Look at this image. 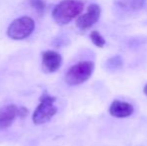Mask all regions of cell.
<instances>
[{"instance_id": "cell-7", "label": "cell", "mask_w": 147, "mask_h": 146, "mask_svg": "<svg viewBox=\"0 0 147 146\" xmlns=\"http://www.w3.org/2000/svg\"><path fill=\"white\" fill-rule=\"evenodd\" d=\"M18 116V108L14 104L3 106L0 108V130L11 126L12 122Z\"/></svg>"}, {"instance_id": "cell-13", "label": "cell", "mask_w": 147, "mask_h": 146, "mask_svg": "<svg viewBox=\"0 0 147 146\" xmlns=\"http://www.w3.org/2000/svg\"><path fill=\"white\" fill-rule=\"evenodd\" d=\"M143 92H144V94H145V95L147 96V84L145 86H144V89H143Z\"/></svg>"}, {"instance_id": "cell-6", "label": "cell", "mask_w": 147, "mask_h": 146, "mask_svg": "<svg viewBox=\"0 0 147 146\" xmlns=\"http://www.w3.org/2000/svg\"><path fill=\"white\" fill-rule=\"evenodd\" d=\"M62 64V56L52 50H47L42 53V68L45 72L52 73L57 71Z\"/></svg>"}, {"instance_id": "cell-11", "label": "cell", "mask_w": 147, "mask_h": 146, "mask_svg": "<svg viewBox=\"0 0 147 146\" xmlns=\"http://www.w3.org/2000/svg\"><path fill=\"white\" fill-rule=\"evenodd\" d=\"M30 5L36 10L37 12L42 13L45 9V2L43 0H29Z\"/></svg>"}, {"instance_id": "cell-2", "label": "cell", "mask_w": 147, "mask_h": 146, "mask_svg": "<svg viewBox=\"0 0 147 146\" xmlns=\"http://www.w3.org/2000/svg\"><path fill=\"white\" fill-rule=\"evenodd\" d=\"M93 70H94V63L91 61H82L76 63L66 72V83L70 86H76L84 83L91 77Z\"/></svg>"}, {"instance_id": "cell-3", "label": "cell", "mask_w": 147, "mask_h": 146, "mask_svg": "<svg viewBox=\"0 0 147 146\" xmlns=\"http://www.w3.org/2000/svg\"><path fill=\"white\" fill-rule=\"evenodd\" d=\"M55 98L50 95H44L40 100V103L33 112L32 121L35 125L47 123L56 114L57 107L54 105Z\"/></svg>"}, {"instance_id": "cell-10", "label": "cell", "mask_w": 147, "mask_h": 146, "mask_svg": "<svg viewBox=\"0 0 147 146\" xmlns=\"http://www.w3.org/2000/svg\"><path fill=\"white\" fill-rule=\"evenodd\" d=\"M90 38H91V41L93 42V44L95 46L99 47V48H102L103 46L105 45V39L103 38V36L99 33L98 31H92L90 33Z\"/></svg>"}, {"instance_id": "cell-12", "label": "cell", "mask_w": 147, "mask_h": 146, "mask_svg": "<svg viewBox=\"0 0 147 146\" xmlns=\"http://www.w3.org/2000/svg\"><path fill=\"white\" fill-rule=\"evenodd\" d=\"M28 114V110L26 109L25 107H22V108H20V109H18V115L19 116H26V115Z\"/></svg>"}, {"instance_id": "cell-8", "label": "cell", "mask_w": 147, "mask_h": 146, "mask_svg": "<svg viewBox=\"0 0 147 146\" xmlns=\"http://www.w3.org/2000/svg\"><path fill=\"white\" fill-rule=\"evenodd\" d=\"M133 106L130 103L120 100H114L109 107V113L111 116L116 118H126L132 115L133 113Z\"/></svg>"}, {"instance_id": "cell-5", "label": "cell", "mask_w": 147, "mask_h": 146, "mask_svg": "<svg viewBox=\"0 0 147 146\" xmlns=\"http://www.w3.org/2000/svg\"><path fill=\"white\" fill-rule=\"evenodd\" d=\"M101 14V9L97 4H91L89 5L87 12L83 15L79 16L76 20V25L79 29L87 30L91 26H93L97 21Z\"/></svg>"}, {"instance_id": "cell-4", "label": "cell", "mask_w": 147, "mask_h": 146, "mask_svg": "<svg viewBox=\"0 0 147 146\" xmlns=\"http://www.w3.org/2000/svg\"><path fill=\"white\" fill-rule=\"evenodd\" d=\"M34 28V20L29 16H22L11 22L7 29V35L13 40H22L31 35Z\"/></svg>"}, {"instance_id": "cell-9", "label": "cell", "mask_w": 147, "mask_h": 146, "mask_svg": "<svg viewBox=\"0 0 147 146\" xmlns=\"http://www.w3.org/2000/svg\"><path fill=\"white\" fill-rule=\"evenodd\" d=\"M144 0H122L121 6L127 9H139L143 6Z\"/></svg>"}, {"instance_id": "cell-1", "label": "cell", "mask_w": 147, "mask_h": 146, "mask_svg": "<svg viewBox=\"0 0 147 146\" xmlns=\"http://www.w3.org/2000/svg\"><path fill=\"white\" fill-rule=\"evenodd\" d=\"M83 10V3L78 0H63L52 11V17L59 25H65L78 16Z\"/></svg>"}]
</instances>
